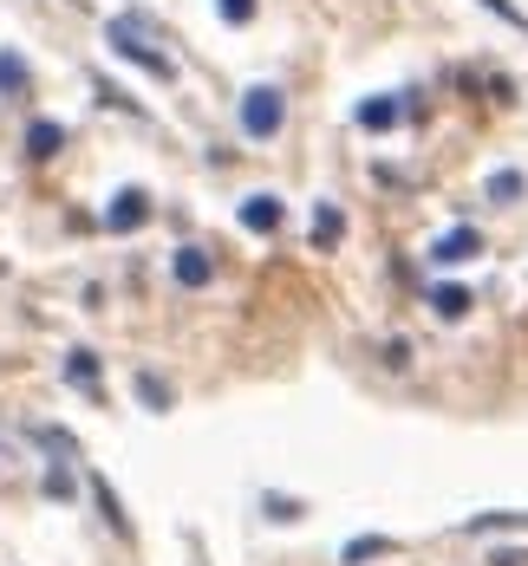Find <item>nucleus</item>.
<instances>
[{
  "mask_svg": "<svg viewBox=\"0 0 528 566\" xmlns=\"http://www.w3.org/2000/svg\"><path fill=\"white\" fill-rule=\"evenodd\" d=\"M281 124H288V98H281V85H248V92H241V130H248L255 144L281 137Z\"/></svg>",
  "mask_w": 528,
  "mask_h": 566,
  "instance_id": "f257e3e1",
  "label": "nucleus"
},
{
  "mask_svg": "<svg viewBox=\"0 0 528 566\" xmlns=\"http://www.w3.org/2000/svg\"><path fill=\"white\" fill-rule=\"evenodd\" d=\"M112 53L131 59V65H137V72H151V78H164V85L176 78V65L164 53H151V46L137 40V27H131V20H112Z\"/></svg>",
  "mask_w": 528,
  "mask_h": 566,
  "instance_id": "f03ea898",
  "label": "nucleus"
},
{
  "mask_svg": "<svg viewBox=\"0 0 528 566\" xmlns=\"http://www.w3.org/2000/svg\"><path fill=\"white\" fill-rule=\"evenodd\" d=\"M483 254V234L469 222H457V228H444L437 241H431V268H464V261H476Z\"/></svg>",
  "mask_w": 528,
  "mask_h": 566,
  "instance_id": "7ed1b4c3",
  "label": "nucleus"
},
{
  "mask_svg": "<svg viewBox=\"0 0 528 566\" xmlns=\"http://www.w3.org/2000/svg\"><path fill=\"white\" fill-rule=\"evenodd\" d=\"M144 222H151V196H144V189H117L112 209H105V228H112V234H137Z\"/></svg>",
  "mask_w": 528,
  "mask_h": 566,
  "instance_id": "20e7f679",
  "label": "nucleus"
},
{
  "mask_svg": "<svg viewBox=\"0 0 528 566\" xmlns=\"http://www.w3.org/2000/svg\"><path fill=\"white\" fill-rule=\"evenodd\" d=\"M235 216H241V228H248V234H281V222H288V202L261 189V196H248Z\"/></svg>",
  "mask_w": 528,
  "mask_h": 566,
  "instance_id": "39448f33",
  "label": "nucleus"
},
{
  "mask_svg": "<svg viewBox=\"0 0 528 566\" xmlns=\"http://www.w3.org/2000/svg\"><path fill=\"white\" fill-rule=\"evenodd\" d=\"M170 281L189 286V293H203V286L216 281V261H209L203 248H176V254H170Z\"/></svg>",
  "mask_w": 528,
  "mask_h": 566,
  "instance_id": "423d86ee",
  "label": "nucleus"
},
{
  "mask_svg": "<svg viewBox=\"0 0 528 566\" xmlns=\"http://www.w3.org/2000/svg\"><path fill=\"white\" fill-rule=\"evenodd\" d=\"M359 130H392V124H398V117H405V98H392V92H379V98H365V105H359Z\"/></svg>",
  "mask_w": 528,
  "mask_h": 566,
  "instance_id": "0eeeda50",
  "label": "nucleus"
},
{
  "mask_svg": "<svg viewBox=\"0 0 528 566\" xmlns=\"http://www.w3.org/2000/svg\"><path fill=\"white\" fill-rule=\"evenodd\" d=\"M385 554H398V541H392V534H359V541H346V547H340V560H346V566L385 560Z\"/></svg>",
  "mask_w": 528,
  "mask_h": 566,
  "instance_id": "6e6552de",
  "label": "nucleus"
},
{
  "mask_svg": "<svg viewBox=\"0 0 528 566\" xmlns=\"http://www.w3.org/2000/svg\"><path fill=\"white\" fill-rule=\"evenodd\" d=\"M59 150H65V124L40 117V124L27 130V157H40V164H46V157H59Z\"/></svg>",
  "mask_w": 528,
  "mask_h": 566,
  "instance_id": "1a4fd4ad",
  "label": "nucleus"
},
{
  "mask_svg": "<svg viewBox=\"0 0 528 566\" xmlns=\"http://www.w3.org/2000/svg\"><path fill=\"white\" fill-rule=\"evenodd\" d=\"M469 306H476V300H469V286H431V313H437L444 326H451V319H464Z\"/></svg>",
  "mask_w": 528,
  "mask_h": 566,
  "instance_id": "9d476101",
  "label": "nucleus"
},
{
  "mask_svg": "<svg viewBox=\"0 0 528 566\" xmlns=\"http://www.w3.org/2000/svg\"><path fill=\"white\" fill-rule=\"evenodd\" d=\"M522 189H528V176H522V170H496L489 182H483V196H489L496 209H509V202H522Z\"/></svg>",
  "mask_w": 528,
  "mask_h": 566,
  "instance_id": "9b49d317",
  "label": "nucleus"
},
{
  "mask_svg": "<svg viewBox=\"0 0 528 566\" xmlns=\"http://www.w3.org/2000/svg\"><path fill=\"white\" fill-rule=\"evenodd\" d=\"M65 385L99 397V352H65Z\"/></svg>",
  "mask_w": 528,
  "mask_h": 566,
  "instance_id": "f8f14e48",
  "label": "nucleus"
},
{
  "mask_svg": "<svg viewBox=\"0 0 528 566\" xmlns=\"http://www.w3.org/2000/svg\"><path fill=\"white\" fill-rule=\"evenodd\" d=\"M340 234H346V216H340V209H333V202H320V209H313V248H320V254H327V248H333V241H340Z\"/></svg>",
  "mask_w": 528,
  "mask_h": 566,
  "instance_id": "ddd939ff",
  "label": "nucleus"
},
{
  "mask_svg": "<svg viewBox=\"0 0 528 566\" xmlns=\"http://www.w3.org/2000/svg\"><path fill=\"white\" fill-rule=\"evenodd\" d=\"M503 527H528V514L496 509V514H476V521H464V534H503Z\"/></svg>",
  "mask_w": 528,
  "mask_h": 566,
  "instance_id": "4468645a",
  "label": "nucleus"
},
{
  "mask_svg": "<svg viewBox=\"0 0 528 566\" xmlns=\"http://www.w3.org/2000/svg\"><path fill=\"white\" fill-rule=\"evenodd\" d=\"M137 397H144L151 410H170V403H176V397H170V385H164L157 371H137Z\"/></svg>",
  "mask_w": 528,
  "mask_h": 566,
  "instance_id": "2eb2a0df",
  "label": "nucleus"
},
{
  "mask_svg": "<svg viewBox=\"0 0 528 566\" xmlns=\"http://www.w3.org/2000/svg\"><path fill=\"white\" fill-rule=\"evenodd\" d=\"M92 495H99V514H105V521H112L117 534H131V521H124V509H117V495H112V482H105V475H99V482H92Z\"/></svg>",
  "mask_w": 528,
  "mask_h": 566,
  "instance_id": "dca6fc26",
  "label": "nucleus"
},
{
  "mask_svg": "<svg viewBox=\"0 0 528 566\" xmlns=\"http://www.w3.org/2000/svg\"><path fill=\"white\" fill-rule=\"evenodd\" d=\"M0 92H13V98L27 92V65H20L13 53H0Z\"/></svg>",
  "mask_w": 528,
  "mask_h": 566,
  "instance_id": "f3484780",
  "label": "nucleus"
},
{
  "mask_svg": "<svg viewBox=\"0 0 528 566\" xmlns=\"http://www.w3.org/2000/svg\"><path fill=\"white\" fill-rule=\"evenodd\" d=\"M476 7H489V13H496L503 27H516V33H528V13L516 7V0H476Z\"/></svg>",
  "mask_w": 528,
  "mask_h": 566,
  "instance_id": "a211bd4d",
  "label": "nucleus"
},
{
  "mask_svg": "<svg viewBox=\"0 0 528 566\" xmlns=\"http://www.w3.org/2000/svg\"><path fill=\"white\" fill-rule=\"evenodd\" d=\"M216 13H222L229 27H248V20H255V0H216Z\"/></svg>",
  "mask_w": 528,
  "mask_h": 566,
  "instance_id": "6ab92c4d",
  "label": "nucleus"
},
{
  "mask_svg": "<svg viewBox=\"0 0 528 566\" xmlns=\"http://www.w3.org/2000/svg\"><path fill=\"white\" fill-rule=\"evenodd\" d=\"M46 495H53V502H65V495H72V475H65V469H46Z\"/></svg>",
  "mask_w": 528,
  "mask_h": 566,
  "instance_id": "aec40b11",
  "label": "nucleus"
},
{
  "mask_svg": "<svg viewBox=\"0 0 528 566\" xmlns=\"http://www.w3.org/2000/svg\"><path fill=\"white\" fill-rule=\"evenodd\" d=\"M489 566H528V554H509L503 547V554H489Z\"/></svg>",
  "mask_w": 528,
  "mask_h": 566,
  "instance_id": "412c9836",
  "label": "nucleus"
}]
</instances>
